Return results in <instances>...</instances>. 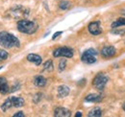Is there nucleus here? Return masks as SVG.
<instances>
[{"instance_id": "obj_24", "label": "nucleus", "mask_w": 125, "mask_h": 117, "mask_svg": "<svg viewBox=\"0 0 125 117\" xmlns=\"http://www.w3.org/2000/svg\"><path fill=\"white\" fill-rule=\"evenodd\" d=\"M42 93H37L34 96V98H33V102L35 103V104H38V103L42 100Z\"/></svg>"}, {"instance_id": "obj_19", "label": "nucleus", "mask_w": 125, "mask_h": 117, "mask_svg": "<svg viewBox=\"0 0 125 117\" xmlns=\"http://www.w3.org/2000/svg\"><path fill=\"white\" fill-rule=\"evenodd\" d=\"M53 69H54V65H53V61L51 59H48L43 63V70H45L47 72H51V71H53Z\"/></svg>"}, {"instance_id": "obj_11", "label": "nucleus", "mask_w": 125, "mask_h": 117, "mask_svg": "<svg viewBox=\"0 0 125 117\" xmlns=\"http://www.w3.org/2000/svg\"><path fill=\"white\" fill-rule=\"evenodd\" d=\"M47 80L46 78H44L43 76L42 75H39V76H36L35 79H34V85L38 88H43L46 86Z\"/></svg>"}, {"instance_id": "obj_16", "label": "nucleus", "mask_w": 125, "mask_h": 117, "mask_svg": "<svg viewBox=\"0 0 125 117\" xmlns=\"http://www.w3.org/2000/svg\"><path fill=\"white\" fill-rule=\"evenodd\" d=\"M12 107H13V102H12V98L10 97V98H8L5 102L1 105V110L5 112V111H7L9 108H11Z\"/></svg>"}, {"instance_id": "obj_28", "label": "nucleus", "mask_w": 125, "mask_h": 117, "mask_svg": "<svg viewBox=\"0 0 125 117\" xmlns=\"http://www.w3.org/2000/svg\"><path fill=\"white\" fill-rule=\"evenodd\" d=\"M120 13H121V15L125 16V10H121V12H120Z\"/></svg>"}, {"instance_id": "obj_22", "label": "nucleus", "mask_w": 125, "mask_h": 117, "mask_svg": "<svg viewBox=\"0 0 125 117\" xmlns=\"http://www.w3.org/2000/svg\"><path fill=\"white\" fill-rule=\"evenodd\" d=\"M66 67V59H61L59 62V71H63Z\"/></svg>"}, {"instance_id": "obj_7", "label": "nucleus", "mask_w": 125, "mask_h": 117, "mask_svg": "<svg viewBox=\"0 0 125 117\" xmlns=\"http://www.w3.org/2000/svg\"><path fill=\"white\" fill-rule=\"evenodd\" d=\"M88 30L89 32L94 35V36H98L102 33V29H101V26H100V21L97 20V21H94V22H91L88 26Z\"/></svg>"}, {"instance_id": "obj_12", "label": "nucleus", "mask_w": 125, "mask_h": 117, "mask_svg": "<svg viewBox=\"0 0 125 117\" xmlns=\"http://www.w3.org/2000/svg\"><path fill=\"white\" fill-rule=\"evenodd\" d=\"M27 60L30 62H33L36 65H41L42 62V58L38 54H29L27 56Z\"/></svg>"}, {"instance_id": "obj_15", "label": "nucleus", "mask_w": 125, "mask_h": 117, "mask_svg": "<svg viewBox=\"0 0 125 117\" xmlns=\"http://www.w3.org/2000/svg\"><path fill=\"white\" fill-rule=\"evenodd\" d=\"M12 102H13V107H21L24 106V99L21 97H11Z\"/></svg>"}, {"instance_id": "obj_27", "label": "nucleus", "mask_w": 125, "mask_h": 117, "mask_svg": "<svg viewBox=\"0 0 125 117\" xmlns=\"http://www.w3.org/2000/svg\"><path fill=\"white\" fill-rule=\"evenodd\" d=\"M75 116H76V117H81V116H82V112L77 111V112H76V114H75Z\"/></svg>"}, {"instance_id": "obj_14", "label": "nucleus", "mask_w": 125, "mask_h": 117, "mask_svg": "<svg viewBox=\"0 0 125 117\" xmlns=\"http://www.w3.org/2000/svg\"><path fill=\"white\" fill-rule=\"evenodd\" d=\"M8 92H10V88H9V85H8L6 78L0 77V93L6 94Z\"/></svg>"}, {"instance_id": "obj_25", "label": "nucleus", "mask_w": 125, "mask_h": 117, "mask_svg": "<svg viewBox=\"0 0 125 117\" xmlns=\"http://www.w3.org/2000/svg\"><path fill=\"white\" fill-rule=\"evenodd\" d=\"M62 34V32H61V31H60V32H56V33L53 35V37H52V39H53V40H55V39H57L59 36H61Z\"/></svg>"}, {"instance_id": "obj_17", "label": "nucleus", "mask_w": 125, "mask_h": 117, "mask_svg": "<svg viewBox=\"0 0 125 117\" xmlns=\"http://www.w3.org/2000/svg\"><path fill=\"white\" fill-rule=\"evenodd\" d=\"M101 115H102V110L100 107H94L88 114L89 117H100Z\"/></svg>"}, {"instance_id": "obj_20", "label": "nucleus", "mask_w": 125, "mask_h": 117, "mask_svg": "<svg viewBox=\"0 0 125 117\" xmlns=\"http://www.w3.org/2000/svg\"><path fill=\"white\" fill-rule=\"evenodd\" d=\"M111 33L114 35H117V36H123L125 35V29H115V30L111 31Z\"/></svg>"}, {"instance_id": "obj_5", "label": "nucleus", "mask_w": 125, "mask_h": 117, "mask_svg": "<svg viewBox=\"0 0 125 117\" xmlns=\"http://www.w3.org/2000/svg\"><path fill=\"white\" fill-rule=\"evenodd\" d=\"M53 56L55 58L63 57V58H70L73 57V50L69 47H59L53 51Z\"/></svg>"}, {"instance_id": "obj_13", "label": "nucleus", "mask_w": 125, "mask_h": 117, "mask_svg": "<svg viewBox=\"0 0 125 117\" xmlns=\"http://www.w3.org/2000/svg\"><path fill=\"white\" fill-rule=\"evenodd\" d=\"M102 100V96L100 94L97 93H91L89 95H87L85 97V101L86 102H91V103H98Z\"/></svg>"}, {"instance_id": "obj_30", "label": "nucleus", "mask_w": 125, "mask_h": 117, "mask_svg": "<svg viewBox=\"0 0 125 117\" xmlns=\"http://www.w3.org/2000/svg\"><path fill=\"white\" fill-rule=\"evenodd\" d=\"M2 67H3V66H0V69H2Z\"/></svg>"}, {"instance_id": "obj_23", "label": "nucleus", "mask_w": 125, "mask_h": 117, "mask_svg": "<svg viewBox=\"0 0 125 117\" xmlns=\"http://www.w3.org/2000/svg\"><path fill=\"white\" fill-rule=\"evenodd\" d=\"M59 7H60V9H62V10H66V9H68V8L70 7V3L67 2V1H62V2L60 3Z\"/></svg>"}, {"instance_id": "obj_18", "label": "nucleus", "mask_w": 125, "mask_h": 117, "mask_svg": "<svg viewBox=\"0 0 125 117\" xmlns=\"http://www.w3.org/2000/svg\"><path fill=\"white\" fill-rule=\"evenodd\" d=\"M120 26H125V17H121V18H118L117 20L114 21L111 25V27L113 29L115 28H117V27H120Z\"/></svg>"}, {"instance_id": "obj_10", "label": "nucleus", "mask_w": 125, "mask_h": 117, "mask_svg": "<svg viewBox=\"0 0 125 117\" xmlns=\"http://www.w3.org/2000/svg\"><path fill=\"white\" fill-rule=\"evenodd\" d=\"M57 92H58V97L59 98H65L68 94H69V92H70V89L68 87H66V86H64V85H62V86H60L58 89H57Z\"/></svg>"}, {"instance_id": "obj_8", "label": "nucleus", "mask_w": 125, "mask_h": 117, "mask_svg": "<svg viewBox=\"0 0 125 117\" xmlns=\"http://www.w3.org/2000/svg\"><path fill=\"white\" fill-rule=\"evenodd\" d=\"M100 53H101V56L104 58H109L115 55L116 50H115V48L114 46H105V47L102 48Z\"/></svg>"}, {"instance_id": "obj_9", "label": "nucleus", "mask_w": 125, "mask_h": 117, "mask_svg": "<svg viewBox=\"0 0 125 117\" xmlns=\"http://www.w3.org/2000/svg\"><path fill=\"white\" fill-rule=\"evenodd\" d=\"M54 116L56 117H69L71 116V112L69 109L64 107H57L54 110Z\"/></svg>"}, {"instance_id": "obj_21", "label": "nucleus", "mask_w": 125, "mask_h": 117, "mask_svg": "<svg viewBox=\"0 0 125 117\" xmlns=\"http://www.w3.org/2000/svg\"><path fill=\"white\" fill-rule=\"evenodd\" d=\"M8 57H9V54H8V53H7L5 50L0 49V61L7 59V58H8Z\"/></svg>"}, {"instance_id": "obj_6", "label": "nucleus", "mask_w": 125, "mask_h": 117, "mask_svg": "<svg viewBox=\"0 0 125 117\" xmlns=\"http://www.w3.org/2000/svg\"><path fill=\"white\" fill-rule=\"evenodd\" d=\"M11 12L13 13L14 17H16V18L20 17V16L26 17V16H28V15H29V10L23 8L21 5H16V7H14L11 10Z\"/></svg>"}, {"instance_id": "obj_4", "label": "nucleus", "mask_w": 125, "mask_h": 117, "mask_svg": "<svg viewBox=\"0 0 125 117\" xmlns=\"http://www.w3.org/2000/svg\"><path fill=\"white\" fill-rule=\"evenodd\" d=\"M98 54V52L94 49V48H91V49H88L86 50L82 57H81V60L87 64H93L94 62H96V58L95 56Z\"/></svg>"}, {"instance_id": "obj_3", "label": "nucleus", "mask_w": 125, "mask_h": 117, "mask_svg": "<svg viewBox=\"0 0 125 117\" xmlns=\"http://www.w3.org/2000/svg\"><path fill=\"white\" fill-rule=\"evenodd\" d=\"M108 81H109V78H108V76L106 74L99 73L94 78V80H93V86L97 90L102 91L104 89V88L106 87Z\"/></svg>"}, {"instance_id": "obj_26", "label": "nucleus", "mask_w": 125, "mask_h": 117, "mask_svg": "<svg viewBox=\"0 0 125 117\" xmlns=\"http://www.w3.org/2000/svg\"><path fill=\"white\" fill-rule=\"evenodd\" d=\"M24 113L22 112V111H18V112H16V114H14V117H24Z\"/></svg>"}, {"instance_id": "obj_1", "label": "nucleus", "mask_w": 125, "mask_h": 117, "mask_svg": "<svg viewBox=\"0 0 125 117\" xmlns=\"http://www.w3.org/2000/svg\"><path fill=\"white\" fill-rule=\"evenodd\" d=\"M0 45L4 48L11 49L14 47H19L20 42L18 39L13 34L8 32H0Z\"/></svg>"}, {"instance_id": "obj_2", "label": "nucleus", "mask_w": 125, "mask_h": 117, "mask_svg": "<svg viewBox=\"0 0 125 117\" xmlns=\"http://www.w3.org/2000/svg\"><path fill=\"white\" fill-rule=\"evenodd\" d=\"M16 27L20 33H23L26 35H33L39 29V25L36 21H30L27 19L18 20L16 23Z\"/></svg>"}, {"instance_id": "obj_29", "label": "nucleus", "mask_w": 125, "mask_h": 117, "mask_svg": "<svg viewBox=\"0 0 125 117\" xmlns=\"http://www.w3.org/2000/svg\"><path fill=\"white\" fill-rule=\"evenodd\" d=\"M122 108H123V110L125 111V103L123 104V106H122Z\"/></svg>"}]
</instances>
